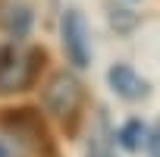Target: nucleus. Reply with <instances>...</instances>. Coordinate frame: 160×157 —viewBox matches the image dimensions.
<instances>
[{"mask_svg":"<svg viewBox=\"0 0 160 157\" xmlns=\"http://www.w3.org/2000/svg\"><path fill=\"white\" fill-rule=\"evenodd\" d=\"M3 129L10 132V138L16 141L19 154L25 157H57V148L41 123V116L35 110H13L7 116H0Z\"/></svg>","mask_w":160,"mask_h":157,"instance_id":"1","label":"nucleus"},{"mask_svg":"<svg viewBox=\"0 0 160 157\" xmlns=\"http://www.w3.org/2000/svg\"><path fill=\"white\" fill-rule=\"evenodd\" d=\"M44 66V50H28V53H10L0 63V94H13V91H22L35 82V75L41 72Z\"/></svg>","mask_w":160,"mask_h":157,"instance_id":"2","label":"nucleus"},{"mask_svg":"<svg viewBox=\"0 0 160 157\" xmlns=\"http://www.w3.org/2000/svg\"><path fill=\"white\" fill-rule=\"evenodd\" d=\"M78 101H82V85H78V78L72 72H57L50 78V85L44 91V104L47 110L63 119V123H72L75 110H78Z\"/></svg>","mask_w":160,"mask_h":157,"instance_id":"3","label":"nucleus"},{"mask_svg":"<svg viewBox=\"0 0 160 157\" xmlns=\"http://www.w3.org/2000/svg\"><path fill=\"white\" fill-rule=\"evenodd\" d=\"M60 32H63V47H66V57L72 60V66L85 69L91 63V41H88L85 16L78 10H66L63 22H60Z\"/></svg>","mask_w":160,"mask_h":157,"instance_id":"4","label":"nucleus"},{"mask_svg":"<svg viewBox=\"0 0 160 157\" xmlns=\"http://www.w3.org/2000/svg\"><path fill=\"white\" fill-rule=\"evenodd\" d=\"M107 82H110V88H113L119 98H126V101H138V98L148 94V82H144V78H141L132 66H126V63L110 66Z\"/></svg>","mask_w":160,"mask_h":157,"instance_id":"5","label":"nucleus"},{"mask_svg":"<svg viewBox=\"0 0 160 157\" xmlns=\"http://www.w3.org/2000/svg\"><path fill=\"white\" fill-rule=\"evenodd\" d=\"M32 19H35V13H32V7H28V3H22V0H13V3H7L3 10H0V22L10 28V35H13V38L28 35Z\"/></svg>","mask_w":160,"mask_h":157,"instance_id":"6","label":"nucleus"},{"mask_svg":"<svg viewBox=\"0 0 160 157\" xmlns=\"http://www.w3.org/2000/svg\"><path fill=\"white\" fill-rule=\"evenodd\" d=\"M141 135H144V126H141V119H129L122 129H119V144L126 148V151H138L141 148Z\"/></svg>","mask_w":160,"mask_h":157,"instance_id":"7","label":"nucleus"},{"mask_svg":"<svg viewBox=\"0 0 160 157\" xmlns=\"http://www.w3.org/2000/svg\"><path fill=\"white\" fill-rule=\"evenodd\" d=\"M148 151H151V157H160V119L154 123V129L148 135Z\"/></svg>","mask_w":160,"mask_h":157,"instance_id":"8","label":"nucleus"},{"mask_svg":"<svg viewBox=\"0 0 160 157\" xmlns=\"http://www.w3.org/2000/svg\"><path fill=\"white\" fill-rule=\"evenodd\" d=\"M0 157H10V154H7V148H3V144H0Z\"/></svg>","mask_w":160,"mask_h":157,"instance_id":"9","label":"nucleus"}]
</instances>
